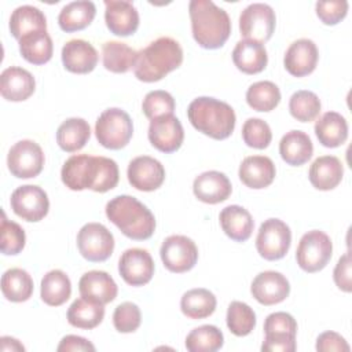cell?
Listing matches in <instances>:
<instances>
[{"label": "cell", "mask_w": 352, "mask_h": 352, "mask_svg": "<svg viewBox=\"0 0 352 352\" xmlns=\"http://www.w3.org/2000/svg\"><path fill=\"white\" fill-rule=\"evenodd\" d=\"M60 179L73 191L88 188L95 192H106L117 186L120 170L117 162L111 158L77 154L65 161Z\"/></svg>", "instance_id": "6da1fadb"}, {"label": "cell", "mask_w": 352, "mask_h": 352, "mask_svg": "<svg viewBox=\"0 0 352 352\" xmlns=\"http://www.w3.org/2000/svg\"><path fill=\"white\" fill-rule=\"evenodd\" d=\"M191 32L197 44L205 50H217L231 34V19L226 10L210 0H191L188 4Z\"/></svg>", "instance_id": "7a4b0ae2"}, {"label": "cell", "mask_w": 352, "mask_h": 352, "mask_svg": "<svg viewBox=\"0 0 352 352\" xmlns=\"http://www.w3.org/2000/svg\"><path fill=\"white\" fill-rule=\"evenodd\" d=\"M183 62V50L172 37H158L138 51L135 77L143 82H155L176 70Z\"/></svg>", "instance_id": "3957f363"}, {"label": "cell", "mask_w": 352, "mask_h": 352, "mask_svg": "<svg viewBox=\"0 0 352 352\" xmlns=\"http://www.w3.org/2000/svg\"><path fill=\"white\" fill-rule=\"evenodd\" d=\"M107 219L128 238L148 239L155 231V217L151 210L132 195H117L106 205Z\"/></svg>", "instance_id": "277c9868"}, {"label": "cell", "mask_w": 352, "mask_h": 352, "mask_svg": "<svg viewBox=\"0 0 352 352\" xmlns=\"http://www.w3.org/2000/svg\"><path fill=\"white\" fill-rule=\"evenodd\" d=\"M187 117L198 132L216 140L227 139L234 132L236 122L234 109L210 96L194 99L187 109Z\"/></svg>", "instance_id": "5b68a950"}, {"label": "cell", "mask_w": 352, "mask_h": 352, "mask_svg": "<svg viewBox=\"0 0 352 352\" xmlns=\"http://www.w3.org/2000/svg\"><path fill=\"white\" fill-rule=\"evenodd\" d=\"M133 135V124L129 114L118 107L106 109L96 120L95 136L98 142L110 150L125 147Z\"/></svg>", "instance_id": "8992f818"}, {"label": "cell", "mask_w": 352, "mask_h": 352, "mask_svg": "<svg viewBox=\"0 0 352 352\" xmlns=\"http://www.w3.org/2000/svg\"><path fill=\"white\" fill-rule=\"evenodd\" d=\"M333 254L330 236L320 230L305 232L297 246L296 260L298 267L305 272H318L323 270Z\"/></svg>", "instance_id": "52a82bcc"}, {"label": "cell", "mask_w": 352, "mask_h": 352, "mask_svg": "<svg viewBox=\"0 0 352 352\" xmlns=\"http://www.w3.org/2000/svg\"><path fill=\"white\" fill-rule=\"evenodd\" d=\"M264 334L263 352H294L297 348V322L287 312L270 314L264 320Z\"/></svg>", "instance_id": "ba28073f"}, {"label": "cell", "mask_w": 352, "mask_h": 352, "mask_svg": "<svg viewBox=\"0 0 352 352\" xmlns=\"http://www.w3.org/2000/svg\"><path fill=\"white\" fill-rule=\"evenodd\" d=\"M292 243L290 227L279 219H268L261 223L256 238L258 254L268 261H275L286 256Z\"/></svg>", "instance_id": "9c48e42d"}, {"label": "cell", "mask_w": 352, "mask_h": 352, "mask_svg": "<svg viewBox=\"0 0 352 352\" xmlns=\"http://www.w3.org/2000/svg\"><path fill=\"white\" fill-rule=\"evenodd\" d=\"M275 25V11L265 3L249 4L239 15V32L245 40L264 44L272 37Z\"/></svg>", "instance_id": "30bf717a"}, {"label": "cell", "mask_w": 352, "mask_h": 352, "mask_svg": "<svg viewBox=\"0 0 352 352\" xmlns=\"http://www.w3.org/2000/svg\"><path fill=\"white\" fill-rule=\"evenodd\" d=\"M77 248L88 261H106L113 254L114 236L103 224L87 223L77 234Z\"/></svg>", "instance_id": "8fae6325"}, {"label": "cell", "mask_w": 352, "mask_h": 352, "mask_svg": "<svg viewBox=\"0 0 352 352\" xmlns=\"http://www.w3.org/2000/svg\"><path fill=\"white\" fill-rule=\"evenodd\" d=\"M44 160L41 147L34 140L23 139L10 148L7 165L12 176L18 179H30L41 173Z\"/></svg>", "instance_id": "7c38bea8"}, {"label": "cell", "mask_w": 352, "mask_h": 352, "mask_svg": "<svg viewBox=\"0 0 352 352\" xmlns=\"http://www.w3.org/2000/svg\"><path fill=\"white\" fill-rule=\"evenodd\" d=\"M165 268L175 274H183L194 268L198 261V248L186 235H169L160 249Z\"/></svg>", "instance_id": "4fadbf2b"}, {"label": "cell", "mask_w": 352, "mask_h": 352, "mask_svg": "<svg viewBox=\"0 0 352 352\" xmlns=\"http://www.w3.org/2000/svg\"><path fill=\"white\" fill-rule=\"evenodd\" d=\"M12 212L26 221H40L50 210V199L47 192L33 184H25L15 188L10 198Z\"/></svg>", "instance_id": "5bb4252c"}, {"label": "cell", "mask_w": 352, "mask_h": 352, "mask_svg": "<svg viewBox=\"0 0 352 352\" xmlns=\"http://www.w3.org/2000/svg\"><path fill=\"white\" fill-rule=\"evenodd\" d=\"M147 136L153 147L169 154L179 150L183 144L184 129L177 117L173 114H165L150 121Z\"/></svg>", "instance_id": "9a60e30c"}, {"label": "cell", "mask_w": 352, "mask_h": 352, "mask_svg": "<svg viewBox=\"0 0 352 352\" xmlns=\"http://www.w3.org/2000/svg\"><path fill=\"white\" fill-rule=\"evenodd\" d=\"M120 276L131 286H143L154 275V261L146 249H126L118 260Z\"/></svg>", "instance_id": "2e32d148"}, {"label": "cell", "mask_w": 352, "mask_h": 352, "mask_svg": "<svg viewBox=\"0 0 352 352\" xmlns=\"http://www.w3.org/2000/svg\"><path fill=\"white\" fill-rule=\"evenodd\" d=\"M128 182L139 191H154L160 188L165 180V169L162 164L148 155L133 158L126 170Z\"/></svg>", "instance_id": "e0dca14e"}, {"label": "cell", "mask_w": 352, "mask_h": 352, "mask_svg": "<svg viewBox=\"0 0 352 352\" xmlns=\"http://www.w3.org/2000/svg\"><path fill=\"white\" fill-rule=\"evenodd\" d=\"M250 293L260 304L274 305L289 297L290 283L286 276L278 271H264L253 279Z\"/></svg>", "instance_id": "ac0fdd59"}, {"label": "cell", "mask_w": 352, "mask_h": 352, "mask_svg": "<svg viewBox=\"0 0 352 352\" xmlns=\"http://www.w3.org/2000/svg\"><path fill=\"white\" fill-rule=\"evenodd\" d=\"M318 59L319 52L316 44L309 38H298L286 50L283 65L289 74L294 77H304L315 70Z\"/></svg>", "instance_id": "d6986e66"}, {"label": "cell", "mask_w": 352, "mask_h": 352, "mask_svg": "<svg viewBox=\"0 0 352 352\" xmlns=\"http://www.w3.org/2000/svg\"><path fill=\"white\" fill-rule=\"evenodd\" d=\"M104 7V22L113 34L126 37L138 30L139 12L131 1L106 0Z\"/></svg>", "instance_id": "ffe728a7"}, {"label": "cell", "mask_w": 352, "mask_h": 352, "mask_svg": "<svg viewBox=\"0 0 352 352\" xmlns=\"http://www.w3.org/2000/svg\"><path fill=\"white\" fill-rule=\"evenodd\" d=\"M62 63L65 69L74 74L91 73L99 60L95 47L85 40L73 38L62 47Z\"/></svg>", "instance_id": "44dd1931"}, {"label": "cell", "mask_w": 352, "mask_h": 352, "mask_svg": "<svg viewBox=\"0 0 352 352\" xmlns=\"http://www.w3.org/2000/svg\"><path fill=\"white\" fill-rule=\"evenodd\" d=\"M192 191L201 202L214 205L226 201L231 195L232 186L223 172L206 170L195 177Z\"/></svg>", "instance_id": "7402d4cb"}, {"label": "cell", "mask_w": 352, "mask_h": 352, "mask_svg": "<svg viewBox=\"0 0 352 352\" xmlns=\"http://www.w3.org/2000/svg\"><path fill=\"white\" fill-rule=\"evenodd\" d=\"M36 89V80L30 72L19 66H10L0 76V92L6 100L22 102Z\"/></svg>", "instance_id": "603a6c76"}, {"label": "cell", "mask_w": 352, "mask_h": 352, "mask_svg": "<svg viewBox=\"0 0 352 352\" xmlns=\"http://www.w3.org/2000/svg\"><path fill=\"white\" fill-rule=\"evenodd\" d=\"M276 175L275 164L265 155H250L246 157L238 170L241 182L253 190H261L268 187Z\"/></svg>", "instance_id": "cb8c5ba5"}, {"label": "cell", "mask_w": 352, "mask_h": 352, "mask_svg": "<svg viewBox=\"0 0 352 352\" xmlns=\"http://www.w3.org/2000/svg\"><path fill=\"white\" fill-rule=\"evenodd\" d=\"M81 297L91 298L100 304L111 302L118 293V286L106 271H88L78 280Z\"/></svg>", "instance_id": "d4e9b609"}, {"label": "cell", "mask_w": 352, "mask_h": 352, "mask_svg": "<svg viewBox=\"0 0 352 352\" xmlns=\"http://www.w3.org/2000/svg\"><path fill=\"white\" fill-rule=\"evenodd\" d=\"M232 62L238 70L245 74H257L268 63V55L264 44L253 40H241L232 51Z\"/></svg>", "instance_id": "484cf974"}, {"label": "cell", "mask_w": 352, "mask_h": 352, "mask_svg": "<svg viewBox=\"0 0 352 352\" xmlns=\"http://www.w3.org/2000/svg\"><path fill=\"white\" fill-rule=\"evenodd\" d=\"M344 176L342 162L334 155H322L318 157L308 172V177L311 184L320 190L329 191L336 188Z\"/></svg>", "instance_id": "4316f807"}, {"label": "cell", "mask_w": 352, "mask_h": 352, "mask_svg": "<svg viewBox=\"0 0 352 352\" xmlns=\"http://www.w3.org/2000/svg\"><path fill=\"white\" fill-rule=\"evenodd\" d=\"M224 234L235 242H245L250 238L254 221L248 209L239 205L226 206L219 216Z\"/></svg>", "instance_id": "83f0119b"}, {"label": "cell", "mask_w": 352, "mask_h": 352, "mask_svg": "<svg viewBox=\"0 0 352 352\" xmlns=\"http://www.w3.org/2000/svg\"><path fill=\"white\" fill-rule=\"evenodd\" d=\"M279 154L287 165H304L314 154L312 140L305 132L293 129L282 136L279 142Z\"/></svg>", "instance_id": "f1b7e54d"}, {"label": "cell", "mask_w": 352, "mask_h": 352, "mask_svg": "<svg viewBox=\"0 0 352 352\" xmlns=\"http://www.w3.org/2000/svg\"><path fill=\"white\" fill-rule=\"evenodd\" d=\"M315 135L322 146L338 147L348 139V122L340 113L327 111L315 122Z\"/></svg>", "instance_id": "f546056e"}, {"label": "cell", "mask_w": 352, "mask_h": 352, "mask_svg": "<svg viewBox=\"0 0 352 352\" xmlns=\"http://www.w3.org/2000/svg\"><path fill=\"white\" fill-rule=\"evenodd\" d=\"M95 15H96V7L92 1L89 0L72 1L60 10L58 15V23L63 32L72 33V32L82 30L87 26H89Z\"/></svg>", "instance_id": "4dcf8cb0"}, {"label": "cell", "mask_w": 352, "mask_h": 352, "mask_svg": "<svg viewBox=\"0 0 352 352\" xmlns=\"http://www.w3.org/2000/svg\"><path fill=\"white\" fill-rule=\"evenodd\" d=\"M91 138V126L84 118L65 120L56 131V143L66 153L81 150Z\"/></svg>", "instance_id": "1f68e13d"}, {"label": "cell", "mask_w": 352, "mask_h": 352, "mask_svg": "<svg viewBox=\"0 0 352 352\" xmlns=\"http://www.w3.org/2000/svg\"><path fill=\"white\" fill-rule=\"evenodd\" d=\"M18 44L22 58L32 65H44L52 58L54 44L47 30L28 33L18 40Z\"/></svg>", "instance_id": "d6a6232c"}, {"label": "cell", "mask_w": 352, "mask_h": 352, "mask_svg": "<svg viewBox=\"0 0 352 352\" xmlns=\"http://www.w3.org/2000/svg\"><path fill=\"white\" fill-rule=\"evenodd\" d=\"M104 318V305L91 298L80 297L67 309V322L77 329H94Z\"/></svg>", "instance_id": "836d02e7"}, {"label": "cell", "mask_w": 352, "mask_h": 352, "mask_svg": "<svg viewBox=\"0 0 352 352\" xmlns=\"http://www.w3.org/2000/svg\"><path fill=\"white\" fill-rule=\"evenodd\" d=\"M38 30H47V18L37 7L26 4L12 11L10 16V32L16 40Z\"/></svg>", "instance_id": "e575fe53"}, {"label": "cell", "mask_w": 352, "mask_h": 352, "mask_svg": "<svg viewBox=\"0 0 352 352\" xmlns=\"http://www.w3.org/2000/svg\"><path fill=\"white\" fill-rule=\"evenodd\" d=\"M72 282L63 271L51 270L43 276L40 296L47 305L59 307L69 300Z\"/></svg>", "instance_id": "d590c367"}, {"label": "cell", "mask_w": 352, "mask_h": 352, "mask_svg": "<svg viewBox=\"0 0 352 352\" xmlns=\"http://www.w3.org/2000/svg\"><path fill=\"white\" fill-rule=\"evenodd\" d=\"M217 305L214 294L204 287L186 292L180 300L182 312L190 319H205L210 316Z\"/></svg>", "instance_id": "8d00e7d4"}, {"label": "cell", "mask_w": 352, "mask_h": 352, "mask_svg": "<svg viewBox=\"0 0 352 352\" xmlns=\"http://www.w3.org/2000/svg\"><path fill=\"white\" fill-rule=\"evenodd\" d=\"M33 287L32 276L22 268H10L1 276V292L8 301H28L33 294Z\"/></svg>", "instance_id": "74e56055"}, {"label": "cell", "mask_w": 352, "mask_h": 352, "mask_svg": "<svg viewBox=\"0 0 352 352\" xmlns=\"http://www.w3.org/2000/svg\"><path fill=\"white\" fill-rule=\"evenodd\" d=\"M103 66L111 73H126L135 66L138 51L121 41H106L102 45Z\"/></svg>", "instance_id": "f35d334b"}, {"label": "cell", "mask_w": 352, "mask_h": 352, "mask_svg": "<svg viewBox=\"0 0 352 352\" xmlns=\"http://www.w3.org/2000/svg\"><path fill=\"white\" fill-rule=\"evenodd\" d=\"M224 344L221 330L213 324H202L192 329L186 337V348L190 352H214Z\"/></svg>", "instance_id": "ab89813d"}, {"label": "cell", "mask_w": 352, "mask_h": 352, "mask_svg": "<svg viewBox=\"0 0 352 352\" xmlns=\"http://www.w3.org/2000/svg\"><path fill=\"white\" fill-rule=\"evenodd\" d=\"M246 102L256 111H271L280 102V91L272 81H257L248 88Z\"/></svg>", "instance_id": "60d3db41"}, {"label": "cell", "mask_w": 352, "mask_h": 352, "mask_svg": "<svg viewBox=\"0 0 352 352\" xmlns=\"http://www.w3.org/2000/svg\"><path fill=\"white\" fill-rule=\"evenodd\" d=\"M322 104L318 95L312 91L301 89L294 92L289 100V111L300 122H311L320 113Z\"/></svg>", "instance_id": "b9f144b4"}, {"label": "cell", "mask_w": 352, "mask_h": 352, "mask_svg": "<svg viewBox=\"0 0 352 352\" xmlns=\"http://www.w3.org/2000/svg\"><path fill=\"white\" fill-rule=\"evenodd\" d=\"M227 327L236 337H245L256 327L254 311L242 301H232L227 309Z\"/></svg>", "instance_id": "7bdbcfd3"}, {"label": "cell", "mask_w": 352, "mask_h": 352, "mask_svg": "<svg viewBox=\"0 0 352 352\" xmlns=\"http://www.w3.org/2000/svg\"><path fill=\"white\" fill-rule=\"evenodd\" d=\"M1 238H0V249L3 254L15 256L21 253L26 243V235L23 228L6 217V213L1 212Z\"/></svg>", "instance_id": "ee69618b"}, {"label": "cell", "mask_w": 352, "mask_h": 352, "mask_svg": "<svg viewBox=\"0 0 352 352\" xmlns=\"http://www.w3.org/2000/svg\"><path fill=\"white\" fill-rule=\"evenodd\" d=\"M242 139L246 146L263 150L270 146L272 132L270 125L261 118H248L242 126Z\"/></svg>", "instance_id": "f6af8a7d"}, {"label": "cell", "mask_w": 352, "mask_h": 352, "mask_svg": "<svg viewBox=\"0 0 352 352\" xmlns=\"http://www.w3.org/2000/svg\"><path fill=\"white\" fill-rule=\"evenodd\" d=\"M175 106H176L175 99L169 92L157 89V91L148 92L144 96L142 103V110L147 118L153 120L160 116L173 114Z\"/></svg>", "instance_id": "bcb514c9"}, {"label": "cell", "mask_w": 352, "mask_h": 352, "mask_svg": "<svg viewBox=\"0 0 352 352\" xmlns=\"http://www.w3.org/2000/svg\"><path fill=\"white\" fill-rule=\"evenodd\" d=\"M142 314L135 302L125 301L116 307L113 314V324L120 333H133L139 329Z\"/></svg>", "instance_id": "7dc6e473"}, {"label": "cell", "mask_w": 352, "mask_h": 352, "mask_svg": "<svg viewBox=\"0 0 352 352\" xmlns=\"http://www.w3.org/2000/svg\"><path fill=\"white\" fill-rule=\"evenodd\" d=\"M318 18L329 26L337 25L341 22L348 12V1L345 0H330V1H318L316 6Z\"/></svg>", "instance_id": "c3c4849f"}, {"label": "cell", "mask_w": 352, "mask_h": 352, "mask_svg": "<svg viewBox=\"0 0 352 352\" xmlns=\"http://www.w3.org/2000/svg\"><path fill=\"white\" fill-rule=\"evenodd\" d=\"M351 254L349 252L344 253L337 264H336V268L333 271V278H334V283L336 286L345 292V293H349L352 290V282H351Z\"/></svg>", "instance_id": "681fc988"}, {"label": "cell", "mask_w": 352, "mask_h": 352, "mask_svg": "<svg viewBox=\"0 0 352 352\" xmlns=\"http://www.w3.org/2000/svg\"><path fill=\"white\" fill-rule=\"evenodd\" d=\"M349 349L345 338L336 331H324L316 338V351L319 352H349Z\"/></svg>", "instance_id": "f907efd6"}, {"label": "cell", "mask_w": 352, "mask_h": 352, "mask_svg": "<svg viewBox=\"0 0 352 352\" xmlns=\"http://www.w3.org/2000/svg\"><path fill=\"white\" fill-rule=\"evenodd\" d=\"M56 351L58 352H80V351H91V352H94L95 351V345L91 341H88L87 338H84V337L69 334V336H65L60 340Z\"/></svg>", "instance_id": "816d5d0a"}, {"label": "cell", "mask_w": 352, "mask_h": 352, "mask_svg": "<svg viewBox=\"0 0 352 352\" xmlns=\"http://www.w3.org/2000/svg\"><path fill=\"white\" fill-rule=\"evenodd\" d=\"M0 351H3V352H10V351L11 352H23L25 346L16 338L4 336L0 338Z\"/></svg>", "instance_id": "f5cc1de1"}]
</instances>
